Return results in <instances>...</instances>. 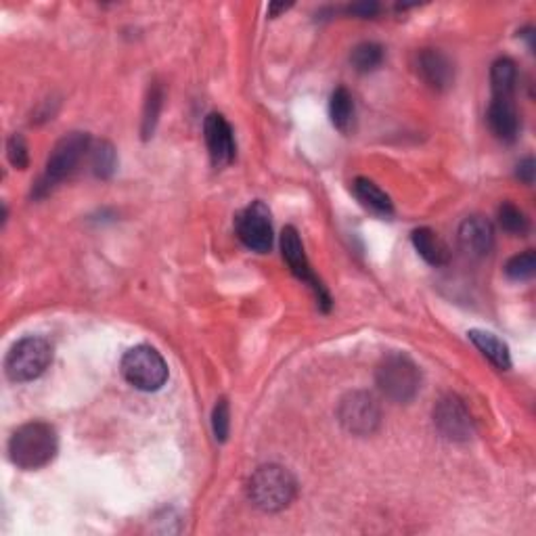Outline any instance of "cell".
<instances>
[{
    "instance_id": "cell-1",
    "label": "cell",
    "mask_w": 536,
    "mask_h": 536,
    "mask_svg": "<svg viewBox=\"0 0 536 536\" xmlns=\"http://www.w3.org/2000/svg\"><path fill=\"white\" fill-rule=\"evenodd\" d=\"M295 495H298V482L283 465H262L248 480L250 501L264 513L283 512L292 505Z\"/></svg>"
},
{
    "instance_id": "cell-2",
    "label": "cell",
    "mask_w": 536,
    "mask_h": 536,
    "mask_svg": "<svg viewBox=\"0 0 536 536\" xmlns=\"http://www.w3.org/2000/svg\"><path fill=\"white\" fill-rule=\"evenodd\" d=\"M59 441L53 425L44 422H30L13 432L9 441V457L19 469H41L55 459Z\"/></svg>"
},
{
    "instance_id": "cell-3",
    "label": "cell",
    "mask_w": 536,
    "mask_h": 536,
    "mask_svg": "<svg viewBox=\"0 0 536 536\" xmlns=\"http://www.w3.org/2000/svg\"><path fill=\"white\" fill-rule=\"evenodd\" d=\"M90 151V134L88 132H69L57 141V145L50 151L47 159V170L38 183L34 185L32 195L36 199L47 197L57 185L63 183L68 177H72L77 164L84 159V155Z\"/></svg>"
},
{
    "instance_id": "cell-4",
    "label": "cell",
    "mask_w": 536,
    "mask_h": 536,
    "mask_svg": "<svg viewBox=\"0 0 536 536\" xmlns=\"http://www.w3.org/2000/svg\"><path fill=\"white\" fill-rule=\"evenodd\" d=\"M376 384L392 403H409L422 387V371L406 354L394 352L377 365Z\"/></svg>"
},
{
    "instance_id": "cell-5",
    "label": "cell",
    "mask_w": 536,
    "mask_h": 536,
    "mask_svg": "<svg viewBox=\"0 0 536 536\" xmlns=\"http://www.w3.org/2000/svg\"><path fill=\"white\" fill-rule=\"evenodd\" d=\"M50 360H53V346L44 338L30 335L19 340L6 354L5 373L15 384L34 382L49 369Z\"/></svg>"
},
{
    "instance_id": "cell-6",
    "label": "cell",
    "mask_w": 536,
    "mask_h": 536,
    "mask_svg": "<svg viewBox=\"0 0 536 536\" xmlns=\"http://www.w3.org/2000/svg\"><path fill=\"white\" fill-rule=\"evenodd\" d=\"M122 376L141 392H158L168 382V365L151 346H134L122 359Z\"/></svg>"
},
{
    "instance_id": "cell-7",
    "label": "cell",
    "mask_w": 536,
    "mask_h": 536,
    "mask_svg": "<svg viewBox=\"0 0 536 536\" xmlns=\"http://www.w3.org/2000/svg\"><path fill=\"white\" fill-rule=\"evenodd\" d=\"M338 419L350 434L371 436L382 423V409L369 392H350L340 400Z\"/></svg>"
},
{
    "instance_id": "cell-8",
    "label": "cell",
    "mask_w": 536,
    "mask_h": 536,
    "mask_svg": "<svg viewBox=\"0 0 536 536\" xmlns=\"http://www.w3.org/2000/svg\"><path fill=\"white\" fill-rule=\"evenodd\" d=\"M281 254L283 260L287 262L289 270H292L302 283H306V286L313 289L323 313H329V310H332V295H329L325 286H323L319 277L314 275L313 267H310L304 245H302L298 231L294 227H286L281 232Z\"/></svg>"
},
{
    "instance_id": "cell-9",
    "label": "cell",
    "mask_w": 536,
    "mask_h": 536,
    "mask_svg": "<svg viewBox=\"0 0 536 536\" xmlns=\"http://www.w3.org/2000/svg\"><path fill=\"white\" fill-rule=\"evenodd\" d=\"M237 237L241 243L258 254H267L273 248V223L270 210L262 202H254L245 208L235 221Z\"/></svg>"
},
{
    "instance_id": "cell-10",
    "label": "cell",
    "mask_w": 536,
    "mask_h": 536,
    "mask_svg": "<svg viewBox=\"0 0 536 536\" xmlns=\"http://www.w3.org/2000/svg\"><path fill=\"white\" fill-rule=\"evenodd\" d=\"M434 425L450 442H468L474 436V419L463 398L447 394L434 406Z\"/></svg>"
},
{
    "instance_id": "cell-11",
    "label": "cell",
    "mask_w": 536,
    "mask_h": 536,
    "mask_svg": "<svg viewBox=\"0 0 536 536\" xmlns=\"http://www.w3.org/2000/svg\"><path fill=\"white\" fill-rule=\"evenodd\" d=\"M204 139L208 145V153L212 164L216 168H224L232 164L237 155L235 134L223 114H210L204 122Z\"/></svg>"
},
{
    "instance_id": "cell-12",
    "label": "cell",
    "mask_w": 536,
    "mask_h": 536,
    "mask_svg": "<svg viewBox=\"0 0 536 536\" xmlns=\"http://www.w3.org/2000/svg\"><path fill=\"white\" fill-rule=\"evenodd\" d=\"M459 245L471 258L488 256L495 248V227L488 218L469 216L459 227Z\"/></svg>"
},
{
    "instance_id": "cell-13",
    "label": "cell",
    "mask_w": 536,
    "mask_h": 536,
    "mask_svg": "<svg viewBox=\"0 0 536 536\" xmlns=\"http://www.w3.org/2000/svg\"><path fill=\"white\" fill-rule=\"evenodd\" d=\"M417 72L423 77V82L434 90H447L453 86L455 68L442 50L423 49L417 55Z\"/></svg>"
},
{
    "instance_id": "cell-14",
    "label": "cell",
    "mask_w": 536,
    "mask_h": 536,
    "mask_svg": "<svg viewBox=\"0 0 536 536\" xmlns=\"http://www.w3.org/2000/svg\"><path fill=\"white\" fill-rule=\"evenodd\" d=\"M488 126L493 134L503 143H513L518 139L522 122L520 114L515 109L513 99H493L486 114Z\"/></svg>"
},
{
    "instance_id": "cell-15",
    "label": "cell",
    "mask_w": 536,
    "mask_h": 536,
    "mask_svg": "<svg viewBox=\"0 0 536 536\" xmlns=\"http://www.w3.org/2000/svg\"><path fill=\"white\" fill-rule=\"evenodd\" d=\"M468 338L471 340V344H474L477 350H480L484 357L496 367V369L501 371L512 369V354H509V346L503 340L496 338L495 333L480 332V329H471Z\"/></svg>"
},
{
    "instance_id": "cell-16",
    "label": "cell",
    "mask_w": 536,
    "mask_h": 536,
    "mask_svg": "<svg viewBox=\"0 0 536 536\" xmlns=\"http://www.w3.org/2000/svg\"><path fill=\"white\" fill-rule=\"evenodd\" d=\"M352 191L354 195L360 204L365 205L367 210L373 212V214L377 216H392L394 214V204L387 193L382 189V186H377L373 180L369 178H357L352 183Z\"/></svg>"
},
{
    "instance_id": "cell-17",
    "label": "cell",
    "mask_w": 536,
    "mask_h": 536,
    "mask_svg": "<svg viewBox=\"0 0 536 536\" xmlns=\"http://www.w3.org/2000/svg\"><path fill=\"white\" fill-rule=\"evenodd\" d=\"M413 245H415L417 254L423 258L425 262L432 264V267H444L450 260V251L447 243L442 241L441 237L436 235L432 229H417L413 231Z\"/></svg>"
},
{
    "instance_id": "cell-18",
    "label": "cell",
    "mask_w": 536,
    "mask_h": 536,
    "mask_svg": "<svg viewBox=\"0 0 536 536\" xmlns=\"http://www.w3.org/2000/svg\"><path fill=\"white\" fill-rule=\"evenodd\" d=\"M515 84H518V68L512 59L501 57L490 68V86H493V99H513Z\"/></svg>"
},
{
    "instance_id": "cell-19",
    "label": "cell",
    "mask_w": 536,
    "mask_h": 536,
    "mask_svg": "<svg viewBox=\"0 0 536 536\" xmlns=\"http://www.w3.org/2000/svg\"><path fill=\"white\" fill-rule=\"evenodd\" d=\"M329 118L332 124L338 128L340 132H350L354 124V99L348 93V88L340 86L332 93L329 99Z\"/></svg>"
},
{
    "instance_id": "cell-20",
    "label": "cell",
    "mask_w": 536,
    "mask_h": 536,
    "mask_svg": "<svg viewBox=\"0 0 536 536\" xmlns=\"http://www.w3.org/2000/svg\"><path fill=\"white\" fill-rule=\"evenodd\" d=\"M350 63L359 74H369L384 63V49L377 42H363L352 49Z\"/></svg>"
},
{
    "instance_id": "cell-21",
    "label": "cell",
    "mask_w": 536,
    "mask_h": 536,
    "mask_svg": "<svg viewBox=\"0 0 536 536\" xmlns=\"http://www.w3.org/2000/svg\"><path fill=\"white\" fill-rule=\"evenodd\" d=\"M90 164H93V172L96 178L107 180L114 177L115 166H118V155H115V147L109 141H101L96 143L95 150H90Z\"/></svg>"
},
{
    "instance_id": "cell-22",
    "label": "cell",
    "mask_w": 536,
    "mask_h": 536,
    "mask_svg": "<svg viewBox=\"0 0 536 536\" xmlns=\"http://www.w3.org/2000/svg\"><path fill=\"white\" fill-rule=\"evenodd\" d=\"M496 218H499L501 229L505 232H509V235L522 237V235H526L528 229H531V223H528L524 212H522L518 205L512 204V202H505V204L499 205Z\"/></svg>"
},
{
    "instance_id": "cell-23",
    "label": "cell",
    "mask_w": 536,
    "mask_h": 536,
    "mask_svg": "<svg viewBox=\"0 0 536 536\" xmlns=\"http://www.w3.org/2000/svg\"><path fill=\"white\" fill-rule=\"evenodd\" d=\"M161 105H164V90H161L159 84H153L147 93L145 107H143V139L153 137L155 126H158Z\"/></svg>"
},
{
    "instance_id": "cell-24",
    "label": "cell",
    "mask_w": 536,
    "mask_h": 536,
    "mask_svg": "<svg viewBox=\"0 0 536 536\" xmlns=\"http://www.w3.org/2000/svg\"><path fill=\"white\" fill-rule=\"evenodd\" d=\"M536 273V254L532 250L522 251V254L509 258L505 264V275L512 281H528Z\"/></svg>"
},
{
    "instance_id": "cell-25",
    "label": "cell",
    "mask_w": 536,
    "mask_h": 536,
    "mask_svg": "<svg viewBox=\"0 0 536 536\" xmlns=\"http://www.w3.org/2000/svg\"><path fill=\"white\" fill-rule=\"evenodd\" d=\"M6 159L13 168L17 170H25L30 166V151H28V143L22 134H13V137L6 141Z\"/></svg>"
},
{
    "instance_id": "cell-26",
    "label": "cell",
    "mask_w": 536,
    "mask_h": 536,
    "mask_svg": "<svg viewBox=\"0 0 536 536\" xmlns=\"http://www.w3.org/2000/svg\"><path fill=\"white\" fill-rule=\"evenodd\" d=\"M212 430H214V438L218 442H227L229 430H231V411L227 398H221L212 413Z\"/></svg>"
},
{
    "instance_id": "cell-27",
    "label": "cell",
    "mask_w": 536,
    "mask_h": 536,
    "mask_svg": "<svg viewBox=\"0 0 536 536\" xmlns=\"http://www.w3.org/2000/svg\"><path fill=\"white\" fill-rule=\"evenodd\" d=\"M534 174H536V164L532 155H528L518 164V170H515V177H518L524 185H532L534 183Z\"/></svg>"
},
{
    "instance_id": "cell-28",
    "label": "cell",
    "mask_w": 536,
    "mask_h": 536,
    "mask_svg": "<svg viewBox=\"0 0 536 536\" xmlns=\"http://www.w3.org/2000/svg\"><path fill=\"white\" fill-rule=\"evenodd\" d=\"M348 13L357 17H376L379 13V5L369 3V0H365V3H354L348 6Z\"/></svg>"
},
{
    "instance_id": "cell-29",
    "label": "cell",
    "mask_w": 536,
    "mask_h": 536,
    "mask_svg": "<svg viewBox=\"0 0 536 536\" xmlns=\"http://www.w3.org/2000/svg\"><path fill=\"white\" fill-rule=\"evenodd\" d=\"M289 6H292V5H286V3H273V5L268 6V15H270V17H277V15H279V13L287 11Z\"/></svg>"
}]
</instances>
